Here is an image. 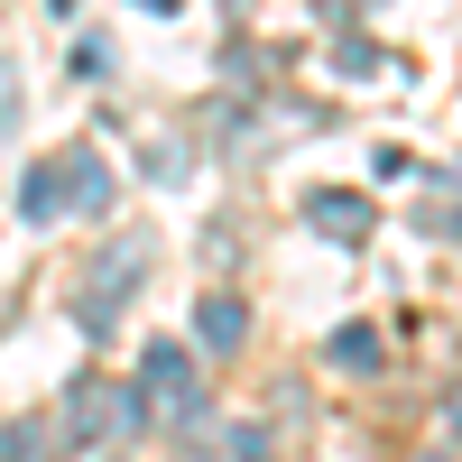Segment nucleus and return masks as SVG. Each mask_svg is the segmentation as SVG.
<instances>
[{
    "label": "nucleus",
    "mask_w": 462,
    "mask_h": 462,
    "mask_svg": "<svg viewBox=\"0 0 462 462\" xmlns=\"http://www.w3.org/2000/svg\"><path fill=\"white\" fill-rule=\"evenodd\" d=\"M139 379H158V398H167V407H195V361H185L176 342H158V352H148V370H139Z\"/></svg>",
    "instance_id": "f257e3e1"
},
{
    "label": "nucleus",
    "mask_w": 462,
    "mask_h": 462,
    "mask_svg": "<svg viewBox=\"0 0 462 462\" xmlns=\"http://www.w3.org/2000/svg\"><path fill=\"white\" fill-rule=\"evenodd\" d=\"M305 213H315L333 241H361V222H370V204H361V195H333V185H324V195H305Z\"/></svg>",
    "instance_id": "f03ea898"
},
{
    "label": "nucleus",
    "mask_w": 462,
    "mask_h": 462,
    "mask_svg": "<svg viewBox=\"0 0 462 462\" xmlns=\"http://www.w3.org/2000/svg\"><path fill=\"white\" fill-rule=\"evenodd\" d=\"M241 333H250V315H241V305H231V296H204V342H222V352H231Z\"/></svg>",
    "instance_id": "7ed1b4c3"
},
{
    "label": "nucleus",
    "mask_w": 462,
    "mask_h": 462,
    "mask_svg": "<svg viewBox=\"0 0 462 462\" xmlns=\"http://www.w3.org/2000/svg\"><path fill=\"white\" fill-rule=\"evenodd\" d=\"M333 361H342V370H370V361H379V333H361V324L333 333Z\"/></svg>",
    "instance_id": "20e7f679"
}]
</instances>
